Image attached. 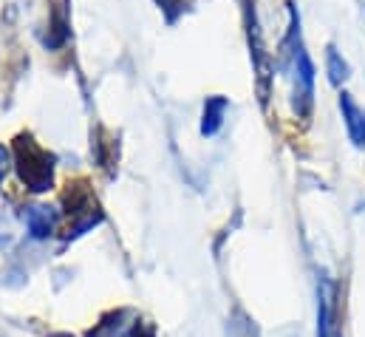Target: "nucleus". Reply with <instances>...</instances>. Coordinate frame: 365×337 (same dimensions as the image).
Wrapping results in <instances>:
<instances>
[{"instance_id":"8","label":"nucleus","mask_w":365,"mask_h":337,"mask_svg":"<svg viewBox=\"0 0 365 337\" xmlns=\"http://www.w3.org/2000/svg\"><path fill=\"white\" fill-rule=\"evenodd\" d=\"M156 3H159V9H165V11H168V20H176V14L182 11L184 0H156Z\"/></svg>"},{"instance_id":"6","label":"nucleus","mask_w":365,"mask_h":337,"mask_svg":"<svg viewBox=\"0 0 365 337\" xmlns=\"http://www.w3.org/2000/svg\"><path fill=\"white\" fill-rule=\"evenodd\" d=\"M224 114H227V99L224 96H210L204 105V122H201V134L204 136H215L224 125Z\"/></svg>"},{"instance_id":"4","label":"nucleus","mask_w":365,"mask_h":337,"mask_svg":"<svg viewBox=\"0 0 365 337\" xmlns=\"http://www.w3.org/2000/svg\"><path fill=\"white\" fill-rule=\"evenodd\" d=\"M340 111H343L351 142L357 148H365V111L351 99V94H340Z\"/></svg>"},{"instance_id":"1","label":"nucleus","mask_w":365,"mask_h":337,"mask_svg":"<svg viewBox=\"0 0 365 337\" xmlns=\"http://www.w3.org/2000/svg\"><path fill=\"white\" fill-rule=\"evenodd\" d=\"M14 162H17V173L20 181L34 190V193H46L51 187L54 178V156L48 151H43L31 134H20L14 139Z\"/></svg>"},{"instance_id":"7","label":"nucleus","mask_w":365,"mask_h":337,"mask_svg":"<svg viewBox=\"0 0 365 337\" xmlns=\"http://www.w3.org/2000/svg\"><path fill=\"white\" fill-rule=\"evenodd\" d=\"M326 66H329V80H331V85H343L349 80V63L337 54V49H329Z\"/></svg>"},{"instance_id":"5","label":"nucleus","mask_w":365,"mask_h":337,"mask_svg":"<svg viewBox=\"0 0 365 337\" xmlns=\"http://www.w3.org/2000/svg\"><path fill=\"white\" fill-rule=\"evenodd\" d=\"M26 224H29V233H31V238L43 241V238L54 236V224H57V216H54L48 207H29V210H26Z\"/></svg>"},{"instance_id":"2","label":"nucleus","mask_w":365,"mask_h":337,"mask_svg":"<svg viewBox=\"0 0 365 337\" xmlns=\"http://www.w3.org/2000/svg\"><path fill=\"white\" fill-rule=\"evenodd\" d=\"M289 69L294 74V111L297 114H309L312 108V94H314V66L303 49V40H300V23H297V14L292 9V31H289Z\"/></svg>"},{"instance_id":"3","label":"nucleus","mask_w":365,"mask_h":337,"mask_svg":"<svg viewBox=\"0 0 365 337\" xmlns=\"http://www.w3.org/2000/svg\"><path fill=\"white\" fill-rule=\"evenodd\" d=\"M51 6H48V11H51V17H48V37L43 40L46 43V49H60L66 40H68V0H48Z\"/></svg>"},{"instance_id":"9","label":"nucleus","mask_w":365,"mask_h":337,"mask_svg":"<svg viewBox=\"0 0 365 337\" xmlns=\"http://www.w3.org/2000/svg\"><path fill=\"white\" fill-rule=\"evenodd\" d=\"M6 170H9V151H6L3 145H0V181H3Z\"/></svg>"}]
</instances>
